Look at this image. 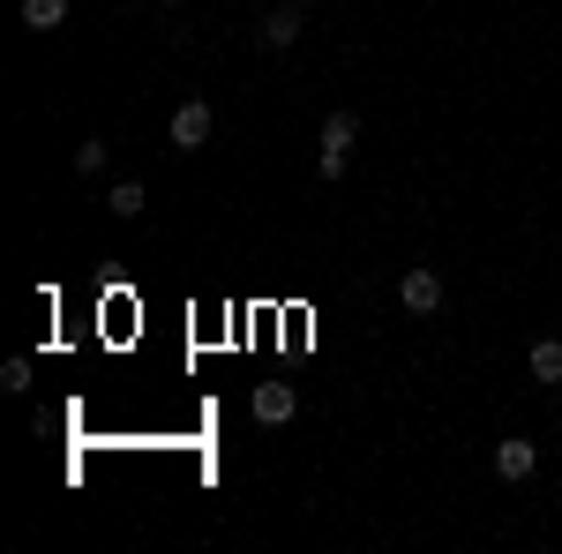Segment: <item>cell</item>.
<instances>
[{
    "label": "cell",
    "mask_w": 562,
    "mask_h": 554,
    "mask_svg": "<svg viewBox=\"0 0 562 554\" xmlns=\"http://www.w3.org/2000/svg\"><path fill=\"white\" fill-rule=\"evenodd\" d=\"M293 38H301V8H278V15L262 23V45H270V53H285Z\"/></svg>",
    "instance_id": "9"
},
{
    "label": "cell",
    "mask_w": 562,
    "mask_h": 554,
    "mask_svg": "<svg viewBox=\"0 0 562 554\" xmlns=\"http://www.w3.org/2000/svg\"><path fill=\"white\" fill-rule=\"evenodd\" d=\"M352 143H360V121H352V113H330L323 135H315V172H323V180H346Z\"/></svg>",
    "instance_id": "1"
},
{
    "label": "cell",
    "mask_w": 562,
    "mask_h": 554,
    "mask_svg": "<svg viewBox=\"0 0 562 554\" xmlns=\"http://www.w3.org/2000/svg\"><path fill=\"white\" fill-rule=\"evenodd\" d=\"M105 211H113V217H143V211H150L143 180H113V188H105Z\"/></svg>",
    "instance_id": "6"
},
{
    "label": "cell",
    "mask_w": 562,
    "mask_h": 554,
    "mask_svg": "<svg viewBox=\"0 0 562 554\" xmlns=\"http://www.w3.org/2000/svg\"><path fill=\"white\" fill-rule=\"evenodd\" d=\"M166 8H180V0H166Z\"/></svg>",
    "instance_id": "13"
},
{
    "label": "cell",
    "mask_w": 562,
    "mask_h": 554,
    "mask_svg": "<svg viewBox=\"0 0 562 554\" xmlns=\"http://www.w3.org/2000/svg\"><path fill=\"white\" fill-rule=\"evenodd\" d=\"M397 299H405V315H435L442 307V278L435 270H405L397 278Z\"/></svg>",
    "instance_id": "3"
},
{
    "label": "cell",
    "mask_w": 562,
    "mask_h": 554,
    "mask_svg": "<svg viewBox=\"0 0 562 554\" xmlns=\"http://www.w3.org/2000/svg\"><path fill=\"white\" fill-rule=\"evenodd\" d=\"M293 8H315V0H293Z\"/></svg>",
    "instance_id": "12"
},
{
    "label": "cell",
    "mask_w": 562,
    "mask_h": 554,
    "mask_svg": "<svg viewBox=\"0 0 562 554\" xmlns=\"http://www.w3.org/2000/svg\"><path fill=\"white\" fill-rule=\"evenodd\" d=\"M525 368H532V383H562V338H540L525 352Z\"/></svg>",
    "instance_id": "7"
},
{
    "label": "cell",
    "mask_w": 562,
    "mask_h": 554,
    "mask_svg": "<svg viewBox=\"0 0 562 554\" xmlns=\"http://www.w3.org/2000/svg\"><path fill=\"white\" fill-rule=\"evenodd\" d=\"M76 172H105V135H90V143H76Z\"/></svg>",
    "instance_id": "10"
},
{
    "label": "cell",
    "mask_w": 562,
    "mask_h": 554,
    "mask_svg": "<svg viewBox=\"0 0 562 554\" xmlns=\"http://www.w3.org/2000/svg\"><path fill=\"white\" fill-rule=\"evenodd\" d=\"M211 128H217V113L203 105V98H188V105L173 113V150H180V158H195V150L211 143Z\"/></svg>",
    "instance_id": "2"
},
{
    "label": "cell",
    "mask_w": 562,
    "mask_h": 554,
    "mask_svg": "<svg viewBox=\"0 0 562 554\" xmlns=\"http://www.w3.org/2000/svg\"><path fill=\"white\" fill-rule=\"evenodd\" d=\"M60 23H68V0H23V31H60Z\"/></svg>",
    "instance_id": "8"
},
{
    "label": "cell",
    "mask_w": 562,
    "mask_h": 554,
    "mask_svg": "<svg viewBox=\"0 0 562 554\" xmlns=\"http://www.w3.org/2000/svg\"><path fill=\"white\" fill-rule=\"evenodd\" d=\"M293 412H301V389L293 383H256V420L262 427H285Z\"/></svg>",
    "instance_id": "4"
},
{
    "label": "cell",
    "mask_w": 562,
    "mask_h": 554,
    "mask_svg": "<svg viewBox=\"0 0 562 554\" xmlns=\"http://www.w3.org/2000/svg\"><path fill=\"white\" fill-rule=\"evenodd\" d=\"M0 389H15V397H23V389H31V360H8V368H0Z\"/></svg>",
    "instance_id": "11"
},
{
    "label": "cell",
    "mask_w": 562,
    "mask_h": 554,
    "mask_svg": "<svg viewBox=\"0 0 562 554\" xmlns=\"http://www.w3.org/2000/svg\"><path fill=\"white\" fill-rule=\"evenodd\" d=\"M532 465H540V442H525V434L495 442V472H503V479H532Z\"/></svg>",
    "instance_id": "5"
}]
</instances>
